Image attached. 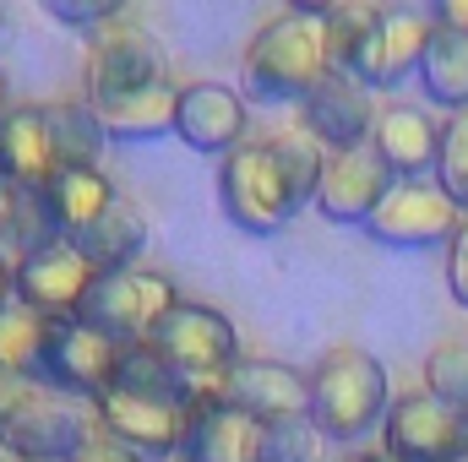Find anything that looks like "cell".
Listing matches in <instances>:
<instances>
[{"label": "cell", "mask_w": 468, "mask_h": 462, "mask_svg": "<svg viewBox=\"0 0 468 462\" xmlns=\"http://www.w3.org/2000/svg\"><path fill=\"white\" fill-rule=\"evenodd\" d=\"M322 77H333L327 66V44H322V5H289L278 16H267L239 60V88L250 104H305Z\"/></svg>", "instance_id": "6da1fadb"}, {"label": "cell", "mask_w": 468, "mask_h": 462, "mask_svg": "<svg viewBox=\"0 0 468 462\" xmlns=\"http://www.w3.org/2000/svg\"><path fill=\"white\" fill-rule=\"evenodd\" d=\"M305 386H311V414L305 419L338 452H354L365 436H381L387 408H392V381H387V364L370 348L354 343L327 348L305 370Z\"/></svg>", "instance_id": "7a4b0ae2"}, {"label": "cell", "mask_w": 468, "mask_h": 462, "mask_svg": "<svg viewBox=\"0 0 468 462\" xmlns=\"http://www.w3.org/2000/svg\"><path fill=\"white\" fill-rule=\"evenodd\" d=\"M153 348L164 353L169 375L180 381L186 408L213 403L224 392L229 370L239 364V332H234V321L224 310H213V305H186V299L164 316V327L153 332Z\"/></svg>", "instance_id": "3957f363"}, {"label": "cell", "mask_w": 468, "mask_h": 462, "mask_svg": "<svg viewBox=\"0 0 468 462\" xmlns=\"http://www.w3.org/2000/svg\"><path fill=\"white\" fill-rule=\"evenodd\" d=\"M218 207L239 234H256V239H272L294 224V213L305 207L300 191L289 185L272 142H245L234 147L229 158H218Z\"/></svg>", "instance_id": "277c9868"}, {"label": "cell", "mask_w": 468, "mask_h": 462, "mask_svg": "<svg viewBox=\"0 0 468 462\" xmlns=\"http://www.w3.org/2000/svg\"><path fill=\"white\" fill-rule=\"evenodd\" d=\"M115 370H120V343L104 338L99 327H88L82 316L66 321H44V343H38V370L33 386L99 403L104 392H115Z\"/></svg>", "instance_id": "5b68a950"}, {"label": "cell", "mask_w": 468, "mask_h": 462, "mask_svg": "<svg viewBox=\"0 0 468 462\" xmlns=\"http://www.w3.org/2000/svg\"><path fill=\"white\" fill-rule=\"evenodd\" d=\"M93 436H99L93 403L33 386V397L0 425V452H11L22 462H71Z\"/></svg>", "instance_id": "8992f818"}, {"label": "cell", "mask_w": 468, "mask_h": 462, "mask_svg": "<svg viewBox=\"0 0 468 462\" xmlns=\"http://www.w3.org/2000/svg\"><path fill=\"white\" fill-rule=\"evenodd\" d=\"M180 305L175 283L153 267H131V272H110L93 283L88 305H82V321L99 327L104 338H115L120 348L131 343H153V332L164 327V316Z\"/></svg>", "instance_id": "52a82bcc"}, {"label": "cell", "mask_w": 468, "mask_h": 462, "mask_svg": "<svg viewBox=\"0 0 468 462\" xmlns=\"http://www.w3.org/2000/svg\"><path fill=\"white\" fill-rule=\"evenodd\" d=\"M381 452L392 462H463L468 457V414L441 403L436 392H403L387 408Z\"/></svg>", "instance_id": "ba28073f"}, {"label": "cell", "mask_w": 468, "mask_h": 462, "mask_svg": "<svg viewBox=\"0 0 468 462\" xmlns=\"http://www.w3.org/2000/svg\"><path fill=\"white\" fill-rule=\"evenodd\" d=\"M458 224H463V207L436 180H409L387 191V202L370 213L365 234L387 250H431V245H452Z\"/></svg>", "instance_id": "9c48e42d"}, {"label": "cell", "mask_w": 468, "mask_h": 462, "mask_svg": "<svg viewBox=\"0 0 468 462\" xmlns=\"http://www.w3.org/2000/svg\"><path fill=\"white\" fill-rule=\"evenodd\" d=\"M99 430L120 441L125 452H136L142 462H180L186 446V408L169 397H142V392H104L93 403Z\"/></svg>", "instance_id": "30bf717a"}, {"label": "cell", "mask_w": 468, "mask_h": 462, "mask_svg": "<svg viewBox=\"0 0 468 462\" xmlns=\"http://www.w3.org/2000/svg\"><path fill=\"white\" fill-rule=\"evenodd\" d=\"M11 267H16V305H27L38 321L82 316V305H88V294H93V283H99V272L77 256L71 239H55V245L22 256V261H11Z\"/></svg>", "instance_id": "8fae6325"}, {"label": "cell", "mask_w": 468, "mask_h": 462, "mask_svg": "<svg viewBox=\"0 0 468 462\" xmlns=\"http://www.w3.org/2000/svg\"><path fill=\"white\" fill-rule=\"evenodd\" d=\"M153 82H169V66L147 27H136L125 16L88 38V93L82 99H115V93H136Z\"/></svg>", "instance_id": "7c38bea8"}, {"label": "cell", "mask_w": 468, "mask_h": 462, "mask_svg": "<svg viewBox=\"0 0 468 462\" xmlns=\"http://www.w3.org/2000/svg\"><path fill=\"white\" fill-rule=\"evenodd\" d=\"M392 185H398V180L387 174V163H381V158L370 152V142H365V147H354V152H327V169H322V185H316L311 207H316L327 224H338V229H365L370 213L387 202Z\"/></svg>", "instance_id": "4fadbf2b"}, {"label": "cell", "mask_w": 468, "mask_h": 462, "mask_svg": "<svg viewBox=\"0 0 468 462\" xmlns=\"http://www.w3.org/2000/svg\"><path fill=\"white\" fill-rule=\"evenodd\" d=\"M245 131H250V104H245V93H234L229 82H191V88H180V99H175V136L191 152L229 158L234 147L250 142Z\"/></svg>", "instance_id": "5bb4252c"}, {"label": "cell", "mask_w": 468, "mask_h": 462, "mask_svg": "<svg viewBox=\"0 0 468 462\" xmlns=\"http://www.w3.org/2000/svg\"><path fill=\"white\" fill-rule=\"evenodd\" d=\"M218 397L229 408H239L245 419H256V425H278V419H305L311 414V386L283 359H245L239 353V364L229 370Z\"/></svg>", "instance_id": "9a60e30c"}, {"label": "cell", "mask_w": 468, "mask_h": 462, "mask_svg": "<svg viewBox=\"0 0 468 462\" xmlns=\"http://www.w3.org/2000/svg\"><path fill=\"white\" fill-rule=\"evenodd\" d=\"M60 174L49 110L38 104H5L0 110V185L5 191H49Z\"/></svg>", "instance_id": "2e32d148"}, {"label": "cell", "mask_w": 468, "mask_h": 462, "mask_svg": "<svg viewBox=\"0 0 468 462\" xmlns=\"http://www.w3.org/2000/svg\"><path fill=\"white\" fill-rule=\"evenodd\" d=\"M431 11H414V5H387L381 11V27L376 38L365 44L359 66H354V82L359 88H403L409 77H420V60H425V44H431Z\"/></svg>", "instance_id": "e0dca14e"}, {"label": "cell", "mask_w": 468, "mask_h": 462, "mask_svg": "<svg viewBox=\"0 0 468 462\" xmlns=\"http://www.w3.org/2000/svg\"><path fill=\"white\" fill-rule=\"evenodd\" d=\"M370 125H376V99H370V88H359L344 71L322 77V88L300 104V131H311L327 152L365 147L370 142Z\"/></svg>", "instance_id": "ac0fdd59"}, {"label": "cell", "mask_w": 468, "mask_h": 462, "mask_svg": "<svg viewBox=\"0 0 468 462\" xmlns=\"http://www.w3.org/2000/svg\"><path fill=\"white\" fill-rule=\"evenodd\" d=\"M436 142H441V125L425 115L420 104H381V110H376L370 152L387 163V174H392L398 185L436 174Z\"/></svg>", "instance_id": "d6986e66"}, {"label": "cell", "mask_w": 468, "mask_h": 462, "mask_svg": "<svg viewBox=\"0 0 468 462\" xmlns=\"http://www.w3.org/2000/svg\"><path fill=\"white\" fill-rule=\"evenodd\" d=\"M175 82H153L136 93H115V99H88L93 120L104 131V142H164L175 136Z\"/></svg>", "instance_id": "ffe728a7"}, {"label": "cell", "mask_w": 468, "mask_h": 462, "mask_svg": "<svg viewBox=\"0 0 468 462\" xmlns=\"http://www.w3.org/2000/svg\"><path fill=\"white\" fill-rule=\"evenodd\" d=\"M256 436H261V425L229 408L224 397L197 403L186 419L180 462H256Z\"/></svg>", "instance_id": "44dd1931"}, {"label": "cell", "mask_w": 468, "mask_h": 462, "mask_svg": "<svg viewBox=\"0 0 468 462\" xmlns=\"http://www.w3.org/2000/svg\"><path fill=\"white\" fill-rule=\"evenodd\" d=\"M71 245H77V256H82L99 278L131 272V267L142 261V250H147V218L120 196L104 218H93L82 234H71Z\"/></svg>", "instance_id": "7402d4cb"}, {"label": "cell", "mask_w": 468, "mask_h": 462, "mask_svg": "<svg viewBox=\"0 0 468 462\" xmlns=\"http://www.w3.org/2000/svg\"><path fill=\"white\" fill-rule=\"evenodd\" d=\"M420 88L436 110L463 115L468 110V33L452 27H431L425 60H420Z\"/></svg>", "instance_id": "603a6c76"}, {"label": "cell", "mask_w": 468, "mask_h": 462, "mask_svg": "<svg viewBox=\"0 0 468 462\" xmlns=\"http://www.w3.org/2000/svg\"><path fill=\"white\" fill-rule=\"evenodd\" d=\"M44 196H49V213H55V224H60L66 239L82 234L93 218H104V213L120 202V191L110 185L104 169H60V174L49 180Z\"/></svg>", "instance_id": "cb8c5ba5"}, {"label": "cell", "mask_w": 468, "mask_h": 462, "mask_svg": "<svg viewBox=\"0 0 468 462\" xmlns=\"http://www.w3.org/2000/svg\"><path fill=\"white\" fill-rule=\"evenodd\" d=\"M387 5H365V0H344V5H322V44H327V66L354 77L365 44L376 38Z\"/></svg>", "instance_id": "d4e9b609"}, {"label": "cell", "mask_w": 468, "mask_h": 462, "mask_svg": "<svg viewBox=\"0 0 468 462\" xmlns=\"http://www.w3.org/2000/svg\"><path fill=\"white\" fill-rule=\"evenodd\" d=\"M49 110V131H55V152H60V169H99V147H104V131L93 120L88 99H66V104H44Z\"/></svg>", "instance_id": "484cf974"}, {"label": "cell", "mask_w": 468, "mask_h": 462, "mask_svg": "<svg viewBox=\"0 0 468 462\" xmlns=\"http://www.w3.org/2000/svg\"><path fill=\"white\" fill-rule=\"evenodd\" d=\"M38 343H44V321L27 310V305H5L0 310V375H16V381H33L38 370Z\"/></svg>", "instance_id": "4316f807"}, {"label": "cell", "mask_w": 468, "mask_h": 462, "mask_svg": "<svg viewBox=\"0 0 468 462\" xmlns=\"http://www.w3.org/2000/svg\"><path fill=\"white\" fill-rule=\"evenodd\" d=\"M272 142V152H278V163H283V174H289V185L300 191V202L311 207V196H316V185H322V169H327V147L311 136V131H278V136H267Z\"/></svg>", "instance_id": "83f0119b"}, {"label": "cell", "mask_w": 468, "mask_h": 462, "mask_svg": "<svg viewBox=\"0 0 468 462\" xmlns=\"http://www.w3.org/2000/svg\"><path fill=\"white\" fill-rule=\"evenodd\" d=\"M458 207L468 213V110L441 120V142H436V174H431Z\"/></svg>", "instance_id": "f1b7e54d"}, {"label": "cell", "mask_w": 468, "mask_h": 462, "mask_svg": "<svg viewBox=\"0 0 468 462\" xmlns=\"http://www.w3.org/2000/svg\"><path fill=\"white\" fill-rule=\"evenodd\" d=\"M425 392L468 414V343H441L425 353Z\"/></svg>", "instance_id": "f546056e"}, {"label": "cell", "mask_w": 468, "mask_h": 462, "mask_svg": "<svg viewBox=\"0 0 468 462\" xmlns=\"http://www.w3.org/2000/svg\"><path fill=\"white\" fill-rule=\"evenodd\" d=\"M316 430L311 419H278V425H261L256 436V462H316Z\"/></svg>", "instance_id": "4dcf8cb0"}, {"label": "cell", "mask_w": 468, "mask_h": 462, "mask_svg": "<svg viewBox=\"0 0 468 462\" xmlns=\"http://www.w3.org/2000/svg\"><path fill=\"white\" fill-rule=\"evenodd\" d=\"M44 11H49L60 27H77L82 38H93V33H104V27H115V22L131 16L120 0H44Z\"/></svg>", "instance_id": "1f68e13d"}, {"label": "cell", "mask_w": 468, "mask_h": 462, "mask_svg": "<svg viewBox=\"0 0 468 462\" xmlns=\"http://www.w3.org/2000/svg\"><path fill=\"white\" fill-rule=\"evenodd\" d=\"M447 289L468 310V213H463V224H458V234H452V245H447Z\"/></svg>", "instance_id": "d6a6232c"}, {"label": "cell", "mask_w": 468, "mask_h": 462, "mask_svg": "<svg viewBox=\"0 0 468 462\" xmlns=\"http://www.w3.org/2000/svg\"><path fill=\"white\" fill-rule=\"evenodd\" d=\"M71 462H142V457H136V452H125L120 441H110V436L99 430V436H93V441H88V446H82Z\"/></svg>", "instance_id": "836d02e7"}, {"label": "cell", "mask_w": 468, "mask_h": 462, "mask_svg": "<svg viewBox=\"0 0 468 462\" xmlns=\"http://www.w3.org/2000/svg\"><path fill=\"white\" fill-rule=\"evenodd\" d=\"M27 397H33V381H16V375H0V425H5V419H11V414H16V408L27 403Z\"/></svg>", "instance_id": "e575fe53"}, {"label": "cell", "mask_w": 468, "mask_h": 462, "mask_svg": "<svg viewBox=\"0 0 468 462\" xmlns=\"http://www.w3.org/2000/svg\"><path fill=\"white\" fill-rule=\"evenodd\" d=\"M431 22H436V27H452V33H468V0H441V5L431 11Z\"/></svg>", "instance_id": "d590c367"}, {"label": "cell", "mask_w": 468, "mask_h": 462, "mask_svg": "<svg viewBox=\"0 0 468 462\" xmlns=\"http://www.w3.org/2000/svg\"><path fill=\"white\" fill-rule=\"evenodd\" d=\"M16 299V267H11V256L0 250V310Z\"/></svg>", "instance_id": "8d00e7d4"}, {"label": "cell", "mask_w": 468, "mask_h": 462, "mask_svg": "<svg viewBox=\"0 0 468 462\" xmlns=\"http://www.w3.org/2000/svg\"><path fill=\"white\" fill-rule=\"evenodd\" d=\"M5 224H11V191L0 185V239H5Z\"/></svg>", "instance_id": "74e56055"}, {"label": "cell", "mask_w": 468, "mask_h": 462, "mask_svg": "<svg viewBox=\"0 0 468 462\" xmlns=\"http://www.w3.org/2000/svg\"><path fill=\"white\" fill-rule=\"evenodd\" d=\"M365 462H392V457H387V452H381V446H376V452H370V457H365Z\"/></svg>", "instance_id": "f35d334b"}, {"label": "cell", "mask_w": 468, "mask_h": 462, "mask_svg": "<svg viewBox=\"0 0 468 462\" xmlns=\"http://www.w3.org/2000/svg\"><path fill=\"white\" fill-rule=\"evenodd\" d=\"M0 110H5V77H0Z\"/></svg>", "instance_id": "ab89813d"}, {"label": "cell", "mask_w": 468, "mask_h": 462, "mask_svg": "<svg viewBox=\"0 0 468 462\" xmlns=\"http://www.w3.org/2000/svg\"><path fill=\"white\" fill-rule=\"evenodd\" d=\"M0 462H16V457H11V452H0Z\"/></svg>", "instance_id": "60d3db41"}, {"label": "cell", "mask_w": 468, "mask_h": 462, "mask_svg": "<svg viewBox=\"0 0 468 462\" xmlns=\"http://www.w3.org/2000/svg\"><path fill=\"white\" fill-rule=\"evenodd\" d=\"M0 27H5V11H0Z\"/></svg>", "instance_id": "b9f144b4"}, {"label": "cell", "mask_w": 468, "mask_h": 462, "mask_svg": "<svg viewBox=\"0 0 468 462\" xmlns=\"http://www.w3.org/2000/svg\"><path fill=\"white\" fill-rule=\"evenodd\" d=\"M463 462H468V457H463Z\"/></svg>", "instance_id": "7bdbcfd3"}]
</instances>
